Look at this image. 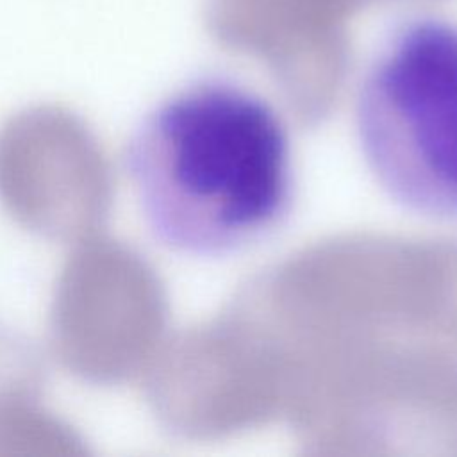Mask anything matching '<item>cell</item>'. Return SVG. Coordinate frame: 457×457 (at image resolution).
I'll use <instances>...</instances> for the list:
<instances>
[{
  "label": "cell",
  "mask_w": 457,
  "mask_h": 457,
  "mask_svg": "<svg viewBox=\"0 0 457 457\" xmlns=\"http://www.w3.org/2000/svg\"><path fill=\"white\" fill-rule=\"evenodd\" d=\"M139 264L109 239L86 237L55 287L52 341L62 364L91 382H118L137 362L134 295Z\"/></svg>",
  "instance_id": "obj_4"
},
{
  "label": "cell",
  "mask_w": 457,
  "mask_h": 457,
  "mask_svg": "<svg viewBox=\"0 0 457 457\" xmlns=\"http://www.w3.org/2000/svg\"><path fill=\"white\" fill-rule=\"evenodd\" d=\"M127 166L155 237L195 257L262 243L295 198L284 118L257 91L221 77L195 80L146 114Z\"/></svg>",
  "instance_id": "obj_1"
},
{
  "label": "cell",
  "mask_w": 457,
  "mask_h": 457,
  "mask_svg": "<svg viewBox=\"0 0 457 457\" xmlns=\"http://www.w3.org/2000/svg\"><path fill=\"white\" fill-rule=\"evenodd\" d=\"M0 200L34 232L91 237L111 200V173L86 125L59 107H32L0 130Z\"/></svg>",
  "instance_id": "obj_3"
},
{
  "label": "cell",
  "mask_w": 457,
  "mask_h": 457,
  "mask_svg": "<svg viewBox=\"0 0 457 457\" xmlns=\"http://www.w3.org/2000/svg\"><path fill=\"white\" fill-rule=\"evenodd\" d=\"M361 154L405 211L457 223V21L420 14L382 39L355 95Z\"/></svg>",
  "instance_id": "obj_2"
},
{
  "label": "cell",
  "mask_w": 457,
  "mask_h": 457,
  "mask_svg": "<svg viewBox=\"0 0 457 457\" xmlns=\"http://www.w3.org/2000/svg\"><path fill=\"white\" fill-rule=\"evenodd\" d=\"M12 346H14V337L12 336L7 337L5 332H0V378L5 375V371L11 364Z\"/></svg>",
  "instance_id": "obj_5"
}]
</instances>
